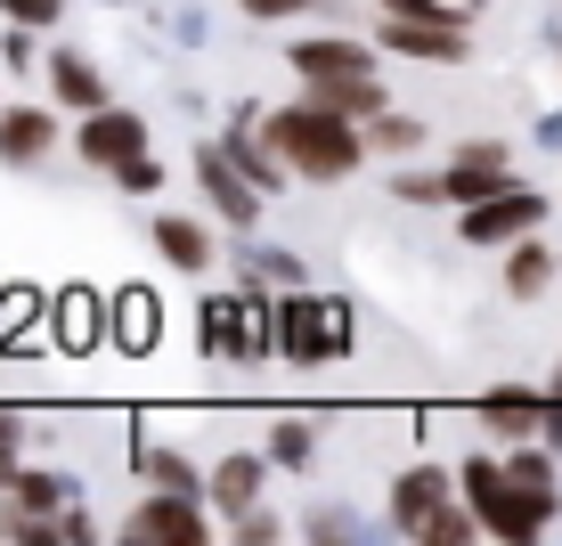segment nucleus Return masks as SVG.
I'll return each instance as SVG.
<instances>
[{
    "mask_svg": "<svg viewBox=\"0 0 562 546\" xmlns=\"http://www.w3.org/2000/svg\"><path fill=\"white\" fill-rule=\"evenodd\" d=\"M269 140H278V155L302 171V180H342V171L359 164V131H351V114H335V107H285V114H269Z\"/></svg>",
    "mask_w": 562,
    "mask_h": 546,
    "instance_id": "f257e3e1",
    "label": "nucleus"
},
{
    "mask_svg": "<svg viewBox=\"0 0 562 546\" xmlns=\"http://www.w3.org/2000/svg\"><path fill=\"white\" fill-rule=\"evenodd\" d=\"M464 498H473L481 531H497V538H538L554 522V490H538V481H521V473H497L490 457L464 465Z\"/></svg>",
    "mask_w": 562,
    "mask_h": 546,
    "instance_id": "f03ea898",
    "label": "nucleus"
},
{
    "mask_svg": "<svg viewBox=\"0 0 562 546\" xmlns=\"http://www.w3.org/2000/svg\"><path fill=\"white\" fill-rule=\"evenodd\" d=\"M392 522H400L408 538H440V546H457V538H473V531H481V514H457V505H449V473H432V465L400 473V490H392Z\"/></svg>",
    "mask_w": 562,
    "mask_h": 546,
    "instance_id": "7ed1b4c3",
    "label": "nucleus"
},
{
    "mask_svg": "<svg viewBox=\"0 0 562 546\" xmlns=\"http://www.w3.org/2000/svg\"><path fill=\"white\" fill-rule=\"evenodd\" d=\"M278 343H285V359H335V350L351 343V310L318 302V294H294V302H278Z\"/></svg>",
    "mask_w": 562,
    "mask_h": 546,
    "instance_id": "20e7f679",
    "label": "nucleus"
},
{
    "mask_svg": "<svg viewBox=\"0 0 562 546\" xmlns=\"http://www.w3.org/2000/svg\"><path fill=\"white\" fill-rule=\"evenodd\" d=\"M538 221H547V204H538V197H521V188H497V197L464 204V245H514V237H530Z\"/></svg>",
    "mask_w": 562,
    "mask_h": 546,
    "instance_id": "39448f33",
    "label": "nucleus"
},
{
    "mask_svg": "<svg viewBox=\"0 0 562 546\" xmlns=\"http://www.w3.org/2000/svg\"><path fill=\"white\" fill-rule=\"evenodd\" d=\"M82 155H90V164H114V171H123L131 155H147V123H139V114H114V107H90Z\"/></svg>",
    "mask_w": 562,
    "mask_h": 546,
    "instance_id": "423d86ee",
    "label": "nucleus"
},
{
    "mask_svg": "<svg viewBox=\"0 0 562 546\" xmlns=\"http://www.w3.org/2000/svg\"><path fill=\"white\" fill-rule=\"evenodd\" d=\"M383 42L392 49H408V57H432V66H464V33L457 25H432V16H392V25H383Z\"/></svg>",
    "mask_w": 562,
    "mask_h": 546,
    "instance_id": "0eeeda50",
    "label": "nucleus"
},
{
    "mask_svg": "<svg viewBox=\"0 0 562 546\" xmlns=\"http://www.w3.org/2000/svg\"><path fill=\"white\" fill-rule=\"evenodd\" d=\"M106 302L99 294H82V286H74V294H57V319H49V335H57V350H90L106 335Z\"/></svg>",
    "mask_w": 562,
    "mask_h": 546,
    "instance_id": "6e6552de",
    "label": "nucleus"
},
{
    "mask_svg": "<svg viewBox=\"0 0 562 546\" xmlns=\"http://www.w3.org/2000/svg\"><path fill=\"white\" fill-rule=\"evenodd\" d=\"M123 538H171V546H204V514H188L180 498H155L123 522Z\"/></svg>",
    "mask_w": 562,
    "mask_h": 546,
    "instance_id": "1a4fd4ad",
    "label": "nucleus"
},
{
    "mask_svg": "<svg viewBox=\"0 0 562 546\" xmlns=\"http://www.w3.org/2000/svg\"><path fill=\"white\" fill-rule=\"evenodd\" d=\"M294 74H310V82H351V74H375V57L351 49V42H302Z\"/></svg>",
    "mask_w": 562,
    "mask_h": 546,
    "instance_id": "9d476101",
    "label": "nucleus"
},
{
    "mask_svg": "<svg viewBox=\"0 0 562 546\" xmlns=\"http://www.w3.org/2000/svg\"><path fill=\"white\" fill-rule=\"evenodd\" d=\"M497 188H506V147H464L457 171H449V197L481 204V197H497Z\"/></svg>",
    "mask_w": 562,
    "mask_h": 546,
    "instance_id": "9b49d317",
    "label": "nucleus"
},
{
    "mask_svg": "<svg viewBox=\"0 0 562 546\" xmlns=\"http://www.w3.org/2000/svg\"><path fill=\"white\" fill-rule=\"evenodd\" d=\"M196 180H204V197L221 204L228 221H254V188L237 180V164H228L221 147H204V155H196Z\"/></svg>",
    "mask_w": 562,
    "mask_h": 546,
    "instance_id": "f8f14e48",
    "label": "nucleus"
},
{
    "mask_svg": "<svg viewBox=\"0 0 562 546\" xmlns=\"http://www.w3.org/2000/svg\"><path fill=\"white\" fill-rule=\"evenodd\" d=\"M155 253H164L171 269H204L212 261V237L196 221H180V212H164V221H155Z\"/></svg>",
    "mask_w": 562,
    "mask_h": 546,
    "instance_id": "ddd939ff",
    "label": "nucleus"
},
{
    "mask_svg": "<svg viewBox=\"0 0 562 546\" xmlns=\"http://www.w3.org/2000/svg\"><path fill=\"white\" fill-rule=\"evenodd\" d=\"M114 343L123 350H155V294L147 286H123V294H114Z\"/></svg>",
    "mask_w": 562,
    "mask_h": 546,
    "instance_id": "4468645a",
    "label": "nucleus"
},
{
    "mask_svg": "<svg viewBox=\"0 0 562 546\" xmlns=\"http://www.w3.org/2000/svg\"><path fill=\"white\" fill-rule=\"evenodd\" d=\"M49 140H57V131H49V114H33V107H16L9 123H0V155H9V164H42Z\"/></svg>",
    "mask_w": 562,
    "mask_h": 546,
    "instance_id": "2eb2a0df",
    "label": "nucleus"
},
{
    "mask_svg": "<svg viewBox=\"0 0 562 546\" xmlns=\"http://www.w3.org/2000/svg\"><path fill=\"white\" fill-rule=\"evenodd\" d=\"M9 490H16V505H25V514H16V522H9V531H16V538H25V531H33V538H42V514H49V505H57V498H66V481H57V473H16V481H9Z\"/></svg>",
    "mask_w": 562,
    "mask_h": 546,
    "instance_id": "dca6fc26",
    "label": "nucleus"
},
{
    "mask_svg": "<svg viewBox=\"0 0 562 546\" xmlns=\"http://www.w3.org/2000/svg\"><path fill=\"white\" fill-rule=\"evenodd\" d=\"M310 90H318V107H335V114H375L383 107L375 74H351V82H310Z\"/></svg>",
    "mask_w": 562,
    "mask_h": 546,
    "instance_id": "f3484780",
    "label": "nucleus"
},
{
    "mask_svg": "<svg viewBox=\"0 0 562 546\" xmlns=\"http://www.w3.org/2000/svg\"><path fill=\"white\" fill-rule=\"evenodd\" d=\"M57 99H66V107H106V90H99V74H90L82 66V57H74V49H57Z\"/></svg>",
    "mask_w": 562,
    "mask_h": 546,
    "instance_id": "a211bd4d",
    "label": "nucleus"
},
{
    "mask_svg": "<svg viewBox=\"0 0 562 546\" xmlns=\"http://www.w3.org/2000/svg\"><path fill=\"white\" fill-rule=\"evenodd\" d=\"M204 343H212V350H245V343H254L245 302H204Z\"/></svg>",
    "mask_w": 562,
    "mask_h": 546,
    "instance_id": "6ab92c4d",
    "label": "nucleus"
},
{
    "mask_svg": "<svg viewBox=\"0 0 562 546\" xmlns=\"http://www.w3.org/2000/svg\"><path fill=\"white\" fill-rule=\"evenodd\" d=\"M547 278H554V253H547V245H521L514 261H506V286H514L521 302H530V294H547Z\"/></svg>",
    "mask_w": 562,
    "mask_h": 546,
    "instance_id": "aec40b11",
    "label": "nucleus"
},
{
    "mask_svg": "<svg viewBox=\"0 0 562 546\" xmlns=\"http://www.w3.org/2000/svg\"><path fill=\"white\" fill-rule=\"evenodd\" d=\"M254 490H261V465L254 457H228L221 473H212V498H221V505H254Z\"/></svg>",
    "mask_w": 562,
    "mask_h": 546,
    "instance_id": "412c9836",
    "label": "nucleus"
},
{
    "mask_svg": "<svg viewBox=\"0 0 562 546\" xmlns=\"http://www.w3.org/2000/svg\"><path fill=\"white\" fill-rule=\"evenodd\" d=\"M481 416H490V424H497V433H514V441H521V433H530V424H547V416H538V408H530V400H521V392H497V400H481Z\"/></svg>",
    "mask_w": 562,
    "mask_h": 546,
    "instance_id": "4be33fe9",
    "label": "nucleus"
},
{
    "mask_svg": "<svg viewBox=\"0 0 562 546\" xmlns=\"http://www.w3.org/2000/svg\"><path fill=\"white\" fill-rule=\"evenodd\" d=\"M269 457L278 465H310V424H278V433H269Z\"/></svg>",
    "mask_w": 562,
    "mask_h": 546,
    "instance_id": "5701e85b",
    "label": "nucleus"
},
{
    "mask_svg": "<svg viewBox=\"0 0 562 546\" xmlns=\"http://www.w3.org/2000/svg\"><path fill=\"white\" fill-rule=\"evenodd\" d=\"M123 188H131V197H155V188H164V171H155L147 155H131V164H123Z\"/></svg>",
    "mask_w": 562,
    "mask_h": 546,
    "instance_id": "b1692460",
    "label": "nucleus"
},
{
    "mask_svg": "<svg viewBox=\"0 0 562 546\" xmlns=\"http://www.w3.org/2000/svg\"><path fill=\"white\" fill-rule=\"evenodd\" d=\"M147 465V481H164V490H188V465L180 457H139Z\"/></svg>",
    "mask_w": 562,
    "mask_h": 546,
    "instance_id": "393cba45",
    "label": "nucleus"
},
{
    "mask_svg": "<svg viewBox=\"0 0 562 546\" xmlns=\"http://www.w3.org/2000/svg\"><path fill=\"white\" fill-rule=\"evenodd\" d=\"M383 9H392V16H432V25H457V16L440 9V0H383Z\"/></svg>",
    "mask_w": 562,
    "mask_h": 546,
    "instance_id": "a878e982",
    "label": "nucleus"
},
{
    "mask_svg": "<svg viewBox=\"0 0 562 546\" xmlns=\"http://www.w3.org/2000/svg\"><path fill=\"white\" fill-rule=\"evenodd\" d=\"M9 16H16V25H49L57 0H9Z\"/></svg>",
    "mask_w": 562,
    "mask_h": 546,
    "instance_id": "bb28decb",
    "label": "nucleus"
},
{
    "mask_svg": "<svg viewBox=\"0 0 562 546\" xmlns=\"http://www.w3.org/2000/svg\"><path fill=\"white\" fill-rule=\"evenodd\" d=\"M0 481H16V424L0 416Z\"/></svg>",
    "mask_w": 562,
    "mask_h": 546,
    "instance_id": "cd10ccee",
    "label": "nucleus"
},
{
    "mask_svg": "<svg viewBox=\"0 0 562 546\" xmlns=\"http://www.w3.org/2000/svg\"><path fill=\"white\" fill-rule=\"evenodd\" d=\"M294 9H310V0H245V16H294Z\"/></svg>",
    "mask_w": 562,
    "mask_h": 546,
    "instance_id": "c85d7f7f",
    "label": "nucleus"
},
{
    "mask_svg": "<svg viewBox=\"0 0 562 546\" xmlns=\"http://www.w3.org/2000/svg\"><path fill=\"white\" fill-rule=\"evenodd\" d=\"M547 441L562 448V392H554V408H547Z\"/></svg>",
    "mask_w": 562,
    "mask_h": 546,
    "instance_id": "c756f323",
    "label": "nucleus"
},
{
    "mask_svg": "<svg viewBox=\"0 0 562 546\" xmlns=\"http://www.w3.org/2000/svg\"><path fill=\"white\" fill-rule=\"evenodd\" d=\"M554 392H562V376H554Z\"/></svg>",
    "mask_w": 562,
    "mask_h": 546,
    "instance_id": "7c9ffc66",
    "label": "nucleus"
}]
</instances>
